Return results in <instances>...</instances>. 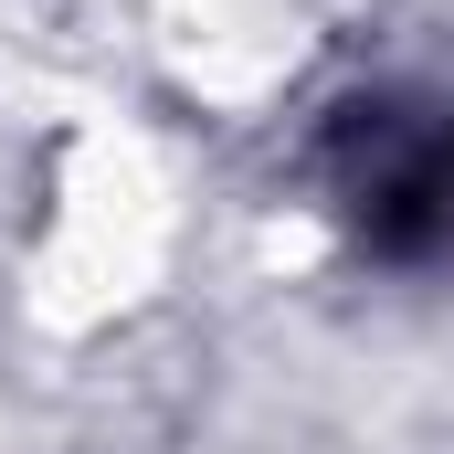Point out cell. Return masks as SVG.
Here are the masks:
<instances>
[{
    "label": "cell",
    "mask_w": 454,
    "mask_h": 454,
    "mask_svg": "<svg viewBox=\"0 0 454 454\" xmlns=\"http://www.w3.org/2000/svg\"><path fill=\"white\" fill-rule=\"evenodd\" d=\"M348 201H359L370 243H391V254L454 243V127H380Z\"/></svg>",
    "instance_id": "obj_1"
}]
</instances>
